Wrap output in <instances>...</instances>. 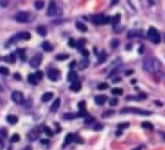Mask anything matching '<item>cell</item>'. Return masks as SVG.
Segmentation results:
<instances>
[{
  "label": "cell",
  "mask_w": 165,
  "mask_h": 150,
  "mask_svg": "<svg viewBox=\"0 0 165 150\" xmlns=\"http://www.w3.org/2000/svg\"><path fill=\"white\" fill-rule=\"evenodd\" d=\"M142 68L147 72H157L161 69V62L157 59H155L153 56H149V58H146L144 60Z\"/></svg>",
  "instance_id": "cell-1"
},
{
  "label": "cell",
  "mask_w": 165,
  "mask_h": 150,
  "mask_svg": "<svg viewBox=\"0 0 165 150\" xmlns=\"http://www.w3.org/2000/svg\"><path fill=\"white\" fill-rule=\"evenodd\" d=\"M121 114H140V115H151V113L148 111H144L137 107H124L120 112Z\"/></svg>",
  "instance_id": "cell-2"
},
{
  "label": "cell",
  "mask_w": 165,
  "mask_h": 150,
  "mask_svg": "<svg viewBox=\"0 0 165 150\" xmlns=\"http://www.w3.org/2000/svg\"><path fill=\"white\" fill-rule=\"evenodd\" d=\"M147 39L151 42H153L154 44H158L161 42V35L157 32V29H155L154 27H151L147 32Z\"/></svg>",
  "instance_id": "cell-3"
},
{
  "label": "cell",
  "mask_w": 165,
  "mask_h": 150,
  "mask_svg": "<svg viewBox=\"0 0 165 150\" xmlns=\"http://www.w3.org/2000/svg\"><path fill=\"white\" fill-rule=\"evenodd\" d=\"M29 39H31V33H28V32H23V33H19V34H17V35H15L14 37L9 41V44H10V43H15V42H17V41H20V40L28 41Z\"/></svg>",
  "instance_id": "cell-4"
},
{
  "label": "cell",
  "mask_w": 165,
  "mask_h": 150,
  "mask_svg": "<svg viewBox=\"0 0 165 150\" xmlns=\"http://www.w3.org/2000/svg\"><path fill=\"white\" fill-rule=\"evenodd\" d=\"M42 59H43V56H42L41 53H38V54H35L32 59H31V61H29V63H31V67H33V68H38L40 64H41L42 62Z\"/></svg>",
  "instance_id": "cell-5"
},
{
  "label": "cell",
  "mask_w": 165,
  "mask_h": 150,
  "mask_svg": "<svg viewBox=\"0 0 165 150\" xmlns=\"http://www.w3.org/2000/svg\"><path fill=\"white\" fill-rule=\"evenodd\" d=\"M15 19L18 23H27L29 20V15H28V13H25V12H20L15 16Z\"/></svg>",
  "instance_id": "cell-6"
},
{
  "label": "cell",
  "mask_w": 165,
  "mask_h": 150,
  "mask_svg": "<svg viewBox=\"0 0 165 150\" xmlns=\"http://www.w3.org/2000/svg\"><path fill=\"white\" fill-rule=\"evenodd\" d=\"M12 99L14 100L16 104H22L24 102V96L20 92H14L12 94Z\"/></svg>",
  "instance_id": "cell-7"
},
{
  "label": "cell",
  "mask_w": 165,
  "mask_h": 150,
  "mask_svg": "<svg viewBox=\"0 0 165 150\" xmlns=\"http://www.w3.org/2000/svg\"><path fill=\"white\" fill-rule=\"evenodd\" d=\"M91 20L94 24H105V16H103V15H93V16H91Z\"/></svg>",
  "instance_id": "cell-8"
},
{
  "label": "cell",
  "mask_w": 165,
  "mask_h": 150,
  "mask_svg": "<svg viewBox=\"0 0 165 150\" xmlns=\"http://www.w3.org/2000/svg\"><path fill=\"white\" fill-rule=\"evenodd\" d=\"M48 76H49V78H50L52 81H57L58 78H59V71L55 70V69H51V70H49Z\"/></svg>",
  "instance_id": "cell-9"
},
{
  "label": "cell",
  "mask_w": 165,
  "mask_h": 150,
  "mask_svg": "<svg viewBox=\"0 0 165 150\" xmlns=\"http://www.w3.org/2000/svg\"><path fill=\"white\" fill-rule=\"evenodd\" d=\"M142 31L140 29H131L128 32V36L129 37H141L142 36Z\"/></svg>",
  "instance_id": "cell-10"
},
{
  "label": "cell",
  "mask_w": 165,
  "mask_h": 150,
  "mask_svg": "<svg viewBox=\"0 0 165 150\" xmlns=\"http://www.w3.org/2000/svg\"><path fill=\"white\" fill-rule=\"evenodd\" d=\"M75 140V134H72V133H68L67 136H66V139H65V142H63V147H67L68 145H70L72 141Z\"/></svg>",
  "instance_id": "cell-11"
},
{
  "label": "cell",
  "mask_w": 165,
  "mask_h": 150,
  "mask_svg": "<svg viewBox=\"0 0 165 150\" xmlns=\"http://www.w3.org/2000/svg\"><path fill=\"white\" fill-rule=\"evenodd\" d=\"M68 80L71 82V83H74V82L78 81V76H77V73H76L75 71H70V72H69Z\"/></svg>",
  "instance_id": "cell-12"
},
{
  "label": "cell",
  "mask_w": 165,
  "mask_h": 150,
  "mask_svg": "<svg viewBox=\"0 0 165 150\" xmlns=\"http://www.w3.org/2000/svg\"><path fill=\"white\" fill-rule=\"evenodd\" d=\"M70 89L72 90V92H79L80 89H82V83L79 81H77V82H74V83H71L70 85Z\"/></svg>",
  "instance_id": "cell-13"
},
{
  "label": "cell",
  "mask_w": 165,
  "mask_h": 150,
  "mask_svg": "<svg viewBox=\"0 0 165 150\" xmlns=\"http://www.w3.org/2000/svg\"><path fill=\"white\" fill-rule=\"evenodd\" d=\"M106 96H104V95H100V96H96L95 97V103L96 104H98V105H103L105 102H106Z\"/></svg>",
  "instance_id": "cell-14"
},
{
  "label": "cell",
  "mask_w": 165,
  "mask_h": 150,
  "mask_svg": "<svg viewBox=\"0 0 165 150\" xmlns=\"http://www.w3.org/2000/svg\"><path fill=\"white\" fill-rule=\"evenodd\" d=\"M28 138H29V140H31V141H35V140L39 138V130L36 129V131H35V130L31 131V132H29V134H28Z\"/></svg>",
  "instance_id": "cell-15"
},
{
  "label": "cell",
  "mask_w": 165,
  "mask_h": 150,
  "mask_svg": "<svg viewBox=\"0 0 165 150\" xmlns=\"http://www.w3.org/2000/svg\"><path fill=\"white\" fill-rule=\"evenodd\" d=\"M55 14V3L53 1L50 2V6H49V10H48V16H53Z\"/></svg>",
  "instance_id": "cell-16"
},
{
  "label": "cell",
  "mask_w": 165,
  "mask_h": 150,
  "mask_svg": "<svg viewBox=\"0 0 165 150\" xmlns=\"http://www.w3.org/2000/svg\"><path fill=\"white\" fill-rule=\"evenodd\" d=\"M88 64H89V60L85 58V59H82V61H80V63H79V69L84 70V69H86L88 67Z\"/></svg>",
  "instance_id": "cell-17"
},
{
  "label": "cell",
  "mask_w": 165,
  "mask_h": 150,
  "mask_svg": "<svg viewBox=\"0 0 165 150\" xmlns=\"http://www.w3.org/2000/svg\"><path fill=\"white\" fill-rule=\"evenodd\" d=\"M59 106H60V98H57L53 102L52 106H51V112H57L58 109H59Z\"/></svg>",
  "instance_id": "cell-18"
},
{
  "label": "cell",
  "mask_w": 165,
  "mask_h": 150,
  "mask_svg": "<svg viewBox=\"0 0 165 150\" xmlns=\"http://www.w3.org/2000/svg\"><path fill=\"white\" fill-rule=\"evenodd\" d=\"M5 61L8 62V63H15V61H16V55H15L14 53L9 54L8 56L5 58Z\"/></svg>",
  "instance_id": "cell-19"
},
{
  "label": "cell",
  "mask_w": 165,
  "mask_h": 150,
  "mask_svg": "<svg viewBox=\"0 0 165 150\" xmlns=\"http://www.w3.org/2000/svg\"><path fill=\"white\" fill-rule=\"evenodd\" d=\"M120 14H117L114 17H112V19H111V23H112V25L113 26H117L118 24H119V22H120Z\"/></svg>",
  "instance_id": "cell-20"
},
{
  "label": "cell",
  "mask_w": 165,
  "mask_h": 150,
  "mask_svg": "<svg viewBox=\"0 0 165 150\" xmlns=\"http://www.w3.org/2000/svg\"><path fill=\"white\" fill-rule=\"evenodd\" d=\"M52 98H53V94L52 93H45V94H43V96H42V100L43 102H49Z\"/></svg>",
  "instance_id": "cell-21"
},
{
  "label": "cell",
  "mask_w": 165,
  "mask_h": 150,
  "mask_svg": "<svg viewBox=\"0 0 165 150\" xmlns=\"http://www.w3.org/2000/svg\"><path fill=\"white\" fill-rule=\"evenodd\" d=\"M28 81H29V83H32V85H36L39 82V79L36 78L35 75H29L28 76Z\"/></svg>",
  "instance_id": "cell-22"
},
{
  "label": "cell",
  "mask_w": 165,
  "mask_h": 150,
  "mask_svg": "<svg viewBox=\"0 0 165 150\" xmlns=\"http://www.w3.org/2000/svg\"><path fill=\"white\" fill-rule=\"evenodd\" d=\"M17 121H18V119L15 115H8L7 116V122L10 123V124H15V123H17Z\"/></svg>",
  "instance_id": "cell-23"
},
{
  "label": "cell",
  "mask_w": 165,
  "mask_h": 150,
  "mask_svg": "<svg viewBox=\"0 0 165 150\" xmlns=\"http://www.w3.org/2000/svg\"><path fill=\"white\" fill-rule=\"evenodd\" d=\"M42 48H43L44 51H48V52L52 51V45H51L49 42H44V43L42 44Z\"/></svg>",
  "instance_id": "cell-24"
},
{
  "label": "cell",
  "mask_w": 165,
  "mask_h": 150,
  "mask_svg": "<svg viewBox=\"0 0 165 150\" xmlns=\"http://www.w3.org/2000/svg\"><path fill=\"white\" fill-rule=\"evenodd\" d=\"M76 26H77V29L80 31V32H87L86 25H84V24L80 23V22H77V23H76Z\"/></svg>",
  "instance_id": "cell-25"
},
{
  "label": "cell",
  "mask_w": 165,
  "mask_h": 150,
  "mask_svg": "<svg viewBox=\"0 0 165 150\" xmlns=\"http://www.w3.org/2000/svg\"><path fill=\"white\" fill-rule=\"evenodd\" d=\"M38 33H39L41 36H44V35H46L48 31H46V28L44 27V26H39V27H38Z\"/></svg>",
  "instance_id": "cell-26"
},
{
  "label": "cell",
  "mask_w": 165,
  "mask_h": 150,
  "mask_svg": "<svg viewBox=\"0 0 165 150\" xmlns=\"http://www.w3.org/2000/svg\"><path fill=\"white\" fill-rule=\"evenodd\" d=\"M17 56H19L22 60H25V56H24V54H25V50L24 49H17Z\"/></svg>",
  "instance_id": "cell-27"
},
{
  "label": "cell",
  "mask_w": 165,
  "mask_h": 150,
  "mask_svg": "<svg viewBox=\"0 0 165 150\" xmlns=\"http://www.w3.org/2000/svg\"><path fill=\"white\" fill-rule=\"evenodd\" d=\"M43 131L46 133V136H53V131H52L49 126H46V125H44V126H43Z\"/></svg>",
  "instance_id": "cell-28"
},
{
  "label": "cell",
  "mask_w": 165,
  "mask_h": 150,
  "mask_svg": "<svg viewBox=\"0 0 165 150\" xmlns=\"http://www.w3.org/2000/svg\"><path fill=\"white\" fill-rule=\"evenodd\" d=\"M76 116H77V115H75V114H72V113H66V114L63 115V119L67 120V121H69V120L76 119Z\"/></svg>",
  "instance_id": "cell-29"
},
{
  "label": "cell",
  "mask_w": 165,
  "mask_h": 150,
  "mask_svg": "<svg viewBox=\"0 0 165 150\" xmlns=\"http://www.w3.org/2000/svg\"><path fill=\"white\" fill-rule=\"evenodd\" d=\"M34 6H35V8L36 9H42L43 7H44V1H42V0H38V1H35V3H34Z\"/></svg>",
  "instance_id": "cell-30"
},
{
  "label": "cell",
  "mask_w": 165,
  "mask_h": 150,
  "mask_svg": "<svg viewBox=\"0 0 165 150\" xmlns=\"http://www.w3.org/2000/svg\"><path fill=\"white\" fill-rule=\"evenodd\" d=\"M141 126L144 129H148V130H153V124L151 122H142L141 123Z\"/></svg>",
  "instance_id": "cell-31"
},
{
  "label": "cell",
  "mask_w": 165,
  "mask_h": 150,
  "mask_svg": "<svg viewBox=\"0 0 165 150\" xmlns=\"http://www.w3.org/2000/svg\"><path fill=\"white\" fill-rule=\"evenodd\" d=\"M111 92H112L113 95H122V93H123L121 88H113Z\"/></svg>",
  "instance_id": "cell-32"
},
{
  "label": "cell",
  "mask_w": 165,
  "mask_h": 150,
  "mask_svg": "<svg viewBox=\"0 0 165 150\" xmlns=\"http://www.w3.org/2000/svg\"><path fill=\"white\" fill-rule=\"evenodd\" d=\"M105 59H106L105 52H102V53L100 54V58H98V64H100V63H103V62L105 61Z\"/></svg>",
  "instance_id": "cell-33"
},
{
  "label": "cell",
  "mask_w": 165,
  "mask_h": 150,
  "mask_svg": "<svg viewBox=\"0 0 165 150\" xmlns=\"http://www.w3.org/2000/svg\"><path fill=\"white\" fill-rule=\"evenodd\" d=\"M0 73L3 76H7V75H9V69L6 67H0Z\"/></svg>",
  "instance_id": "cell-34"
},
{
  "label": "cell",
  "mask_w": 165,
  "mask_h": 150,
  "mask_svg": "<svg viewBox=\"0 0 165 150\" xmlns=\"http://www.w3.org/2000/svg\"><path fill=\"white\" fill-rule=\"evenodd\" d=\"M129 125H130V124H129L128 122H125V123H119V124H118V129H119V130H123V129H127V128H128Z\"/></svg>",
  "instance_id": "cell-35"
},
{
  "label": "cell",
  "mask_w": 165,
  "mask_h": 150,
  "mask_svg": "<svg viewBox=\"0 0 165 150\" xmlns=\"http://www.w3.org/2000/svg\"><path fill=\"white\" fill-rule=\"evenodd\" d=\"M19 140H20V136H18L17 133H15L14 136H12V139H10V141H12V142H18Z\"/></svg>",
  "instance_id": "cell-36"
},
{
  "label": "cell",
  "mask_w": 165,
  "mask_h": 150,
  "mask_svg": "<svg viewBox=\"0 0 165 150\" xmlns=\"http://www.w3.org/2000/svg\"><path fill=\"white\" fill-rule=\"evenodd\" d=\"M119 40H113V41L111 42V48L112 49H115V48H118L119 46Z\"/></svg>",
  "instance_id": "cell-37"
},
{
  "label": "cell",
  "mask_w": 165,
  "mask_h": 150,
  "mask_svg": "<svg viewBox=\"0 0 165 150\" xmlns=\"http://www.w3.org/2000/svg\"><path fill=\"white\" fill-rule=\"evenodd\" d=\"M68 59V54H58L57 55V60H66Z\"/></svg>",
  "instance_id": "cell-38"
},
{
  "label": "cell",
  "mask_w": 165,
  "mask_h": 150,
  "mask_svg": "<svg viewBox=\"0 0 165 150\" xmlns=\"http://www.w3.org/2000/svg\"><path fill=\"white\" fill-rule=\"evenodd\" d=\"M0 136L2 138H7L8 133H7V130L6 129H0Z\"/></svg>",
  "instance_id": "cell-39"
},
{
  "label": "cell",
  "mask_w": 165,
  "mask_h": 150,
  "mask_svg": "<svg viewBox=\"0 0 165 150\" xmlns=\"http://www.w3.org/2000/svg\"><path fill=\"white\" fill-rule=\"evenodd\" d=\"M108 88H109V85H108V83H100V85H98V89H101V90L108 89Z\"/></svg>",
  "instance_id": "cell-40"
},
{
  "label": "cell",
  "mask_w": 165,
  "mask_h": 150,
  "mask_svg": "<svg viewBox=\"0 0 165 150\" xmlns=\"http://www.w3.org/2000/svg\"><path fill=\"white\" fill-rule=\"evenodd\" d=\"M112 114H114V111H108V112H105V113H103V117H109V116H111Z\"/></svg>",
  "instance_id": "cell-41"
},
{
  "label": "cell",
  "mask_w": 165,
  "mask_h": 150,
  "mask_svg": "<svg viewBox=\"0 0 165 150\" xmlns=\"http://www.w3.org/2000/svg\"><path fill=\"white\" fill-rule=\"evenodd\" d=\"M109 103H110L111 106H114V105L118 104V99H117V98H111L110 100H109Z\"/></svg>",
  "instance_id": "cell-42"
},
{
  "label": "cell",
  "mask_w": 165,
  "mask_h": 150,
  "mask_svg": "<svg viewBox=\"0 0 165 150\" xmlns=\"http://www.w3.org/2000/svg\"><path fill=\"white\" fill-rule=\"evenodd\" d=\"M35 76H36V78H38L39 80H41L42 78H43V72H42V71H36V72H35Z\"/></svg>",
  "instance_id": "cell-43"
},
{
  "label": "cell",
  "mask_w": 165,
  "mask_h": 150,
  "mask_svg": "<svg viewBox=\"0 0 165 150\" xmlns=\"http://www.w3.org/2000/svg\"><path fill=\"white\" fill-rule=\"evenodd\" d=\"M94 122V117H91V116H87L86 120H85V123L86 124H91V123Z\"/></svg>",
  "instance_id": "cell-44"
},
{
  "label": "cell",
  "mask_w": 165,
  "mask_h": 150,
  "mask_svg": "<svg viewBox=\"0 0 165 150\" xmlns=\"http://www.w3.org/2000/svg\"><path fill=\"white\" fill-rule=\"evenodd\" d=\"M8 0H0V6L1 7H7L8 6Z\"/></svg>",
  "instance_id": "cell-45"
},
{
  "label": "cell",
  "mask_w": 165,
  "mask_h": 150,
  "mask_svg": "<svg viewBox=\"0 0 165 150\" xmlns=\"http://www.w3.org/2000/svg\"><path fill=\"white\" fill-rule=\"evenodd\" d=\"M102 129H103L102 124H96V125H95V128H94V130H95V131H101Z\"/></svg>",
  "instance_id": "cell-46"
},
{
  "label": "cell",
  "mask_w": 165,
  "mask_h": 150,
  "mask_svg": "<svg viewBox=\"0 0 165 150\" xmlns=\"http://www.w3.org/2000/svg\"><path fill=\"white\" fill-rule=\"evenodd\" d=\"M74 141H75V142H78V143H82V138H79V136H75V140H74Z\"/></svg>",
  "instance_id": "cell-47"
},
{
  "label": "cell",
  "mask_w": 165,
  "mask_h": 150,
  "mask_svg": "<svg viewBox=\"0 0 165 150\" xmlns=\"http://www.w3.org/2000/svg\"><path fill=\"white\" fill-rule=\"evenodd\" d=\"M82 53L85 55V56H88V55H89V51H88V50H86V49H82Z\"/></svg>",
  "instance_id": "cell-48"
},
{
  "label": "cell",
  "mask_w": 165,
  "mask_h": 150,
  "mask_svg": "<svg viewBox=\"0 0 165 150\" xmlns=\"http://www.w3.org/2000/svg\"><path fill=\"white\" fill-rule=\"evenodd\" d=\"M69 46L70 48H75L76 46V44H75V41L71 39V40H69Z\"/></svg>",
  "instance_id": "cell-49"
},
{
  "label": "cell",
  "mask_w": 165,
  "mask_h": 150,
  "mask_svg": "<svg viewBox=\"0 0 165 150\" xmlns=\"http://www.w3.org/2000/svg\"><path fill=\"white\" fill-rule=\"evenodd\" d=\"M145 149V146L144 145H140V146H138V147H136L135 149H132V150H144Z\"/></svg>",
  "instance_id": "cell-50"
},
{
  "label": "cell",
  "mask_w": 165,
  "mask_h": 150,
  "mask_svg": "<svg viewBox=\"0 0 165 150\" xmlns=\"http://www.w3.org/2000/svg\"><path fill=\"white\" fill-rule=\"evenodd\" d=\"M78 106H79V109H85V103H84V102L79 103V104H78Z\"/></svg>",
  "instance_id": "cell-51"
},
{
  "label": "cell",
  "mask_w": 165,
  "mask_h": 150,
  "mask_svg": "<svg viewBox=\"0 0 165 150\" xmlns=\"http://www.w3.org/2000/svg\"><path fill=\"white\" fill-rule=\"evenodd\" d=\"M118 2H119V0H112V1H111V7L115 6V5L118 3Z\"/></svg>",
  "instance_id": "cell-52"
},
{
  "label": "cell",
  "mask_w": 165,
  "mask_h": 150,
  "mask_svg": "<svg viewBox=\"0 0 165 150\" xmlns=\"http://www.w3.org/2000/svg\"><path fill=\"white\" fill-rule=\"evenodd\" d=\"M120 81H121V78H120V77H117V78H114V79H113V82H114V83L120 82Z\"/></svg>",
  "instance_id": "cell-53"
},
{
  "label": "cell",
  "mask_w": 165,
  "mask_h": 150,
  "mask_svg": "<svg viewBox=\"0 0 165 150\" xmlns=\"http://www.w3.org/2000/svg\"><path fill=\"white\" fill-rule=\"evenodd\" d=\"M50 141L49 140H46V139H43V140H41V143L42 145H48Z\"/></svg>",
  "instance_id": "cell-54"
},
{
  "label": "cell",
  "mask_w": 165,
  "mask_h": 150,
  "mask_svg": "<svg viewBox=\"0 0 165 150\" xmlns=\"http://www.w3.org/2000/svg\"><path fill=\"white\" fill-rule=\"evenodd\" d=\"M14 77H15V79H18V80H20V79H22V77H20V75H18V73H16V75H15Z\"/></svg>",
  "instance_id": "cell-55"
},
{
  "label": "cell",
  "mask_w": 165,
  "mask_h": 150,
  "mask_svg": "<svg viewBox=\"0 0 165 150\" xmlns=\"http://www.w3.org/2000/svg\"><path fill=\"white\" fill-rule=\"evenodd\" d=\"M3 149V142H2V140L0 139V150Z\"/></svg>",
  "instance_id": "cell-56"
},
{
  "label": "cell",
  "mask_w": 165,
  "mask_h": 150,
  "mask_svg": "<svg viewBox=\"0 0 165 150\" xmlns=\"http://www.w3.org/2000/svg\"><path fill=\"white\" fill-rule=\"evenodd\" d=\"M132 72H134V71H132V70H128V71H127V72H125V76H129V75H131V73H132Z\"/></svg>",
  "instance_id": "cell-57"
},
{
  "label": "cell",
  "mask_w": 165,
  "mask_h": 150,
  "mask_svg": "<svg viewBox=\"0 0 165 150\" xmlns=\"http://www.w3.org/2000/svg\"><path fill=\"white\" fill-rule=\"evenodd\" d=\"M23 150H32V147H31V146H27V147H25Z\"/></svg>",
  "instance_id": "cell-58"
},
{
  "label": "cell",
  "mask_w": 165,
  "mask_h": 150,
  "mask_svg": "<svg viewBox=\"0 0 165 150\" xmlns=\"http://www.w3.org/2000/svg\"><path fill=\"white\" fill-rule=\"evenodd\" d=\"M121 133H122V131H121V130H118V132H117V136H121Z\"/></svg>",
  "instance_id": "cell-59"
},
{
  "label": "cell",
  "mask_w": 165,
  "mask_h": 150,
  "mask_svg": "<svg viewBox=\"0 0 165 150\" xmlns=\"http://www.w3.org/2000/svg\"><path fill=\"white\" fill-rule=\"evenodd\" d=\"M72 67H75V62H71V63H70V68H72Z\"/></svg>",
  "instance_id": "cell-60"
},
{
  "label": "cell",
  "mask_w": 165,
  "mask_h": 150,
  "mask_svg": "<svg viewBox=\"0 0 165 150\" xmlns=\"http://www.w3.org/2000/svg\"><path fill=\"white\" fill-rule=\"evenodd\" d=\"M0 92H1V86H0Z\"/></svg>",
  "instance_id": "cell-61"
}]
</instances>
